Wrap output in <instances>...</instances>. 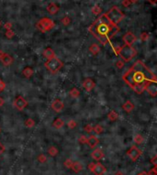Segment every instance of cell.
<instances>
[{
	"label": "cell",
	"instance_id": "obj_1",
	"mask_svg": "<svg viewBox=\"0 0 157 175\" xmlns=\"http://www.w3.org/2000/svg\"><path fill=\"white\" fill-rule=\"evenodd\" d=\"M122 80L130 88L139 94L144 92L147 84L157 82L155 74L143 63L142 61H136L132 66L122 75Z\"/></svg>",
	"mask_w": 157,
	"mask_h": 175
},
{
	"label": "cell",
	"instance_id": "obj_2",
	"mask_svg": "<svg viewBox=\"0 0 157 175\" xmlns=\"http://www.w3.org/2000/svg\"><path fill=\"white\" fill-rule=\"evenodd\" d=\"M88 30L102 45H106L110 43L111 38L119 31L120 28L118 25L112 24L104 14L100 15L94 21Z\"/></svg>",
	"mask_w": 157,
	"mask_h": 175
},
{
	"label": "cell",
	"instance_id": "obj_3",
	"mask_svg": "<svg viewBox=\"0 0 157 175\" xmlns=\"http://www.w3.org/2000/svg\"><path fill=\"white\" fill-rule=\"evenodd\" d=\"M115 52L116 54L120 56V58L124 63L130 62L137 54V51L132 46H129V45H124L120 48V47L117 48Z\"/></svg>",
	"mask_w": 157,
	"mask_h": 175
},
{
	"label": "cell",
	"instance_id": "obj_4",
	"mask_svg": "<svg viewBox=\"0 0 157 175\" xmlns=\"http://www.w3.org/2000/svg\"><path fill=\"white\" fill-rule=\"evenodd\" d=\"M106 17H108V19L110 21L112 24L118 25L120 21L124 19V13L122 12L118 7H113L108 10L106 14Z\"/></svg>",
	"mask_w": 157,
	"mask_h": 175
},
{
	"label": "cell",
	"instance_id": "obj_5",
	"mask_svg": "<svg viewBox=\"0 0 157 175\" xmlns=\"http://www.w3.org/2000/svg\"><path fill=\"white\" fill-rule=\"evenodd\" d=\"M54 22L53 20L50 17H44L41 19L40 20L38 21L36 23V28L38 30H40L41 32L42 33H45L47 31H50L51 29L54 28Z\"/></svg>",
	"mask_w": 157,
	"mask_h": 175
},
{
	"label": "cell",
	"instance_id": "obj_6",
	"mask_svg": "<svg viewBox=\"0 0 157 175\" xmlns=\"http://www.w3.org/2000/svg\"><path fill=\"white\" fill-rule=\"evenodd\" d=\"M44 65H45L46 69L49 70L51 73H56L63 68V63L62 61L57 58V57H53V58L48 60L44 63Z\"/></svg>",
	"mask_w": 157,
	"mask_h": 175
},
{
	"label": "cell",
	"instance_id": "obj_7",
	"mask_svg": "<svg viewBox=\"0 0 157 175\" xmlns=\"http://www.w3.org/2000/svg\"><path fill=\"white\" fill-rule=\"evenodd\" d=\"M88 169L90 172H92L95 175H103L104 173H106L107 169L106 167L100 162H92L88 164Z\"/></svg>",
	"mask_w": 157,
	"mask_h": 175
},
{
	"label": "cell",
	"instance_id": "obj_8",
	"mask_svg": "<svg viewBox=\"0 0 157 175\" xmlns=\"http://www.w3.org/2000/svg\"><path fill=\"white\" fill-rule=\"evenodd\" d=\"M28 106V101L24 97H22L21 95L16 96V98L14 100V106L19 111H22L25 109V107H27Z\"/></svg>",
	"mask_w": 157,
	"mask_h": 175
},
{
	"label": "cell",
	"instance_id": "obj_9",
	"mask_svg": "<svg viewBox=\"0 0 157 175\" xmlns=\"http://www.w3.org/2000/svg\"><path fill=\"white\" fill-rule=\"evenodd\" d=\"M141 154H142V151L140 150L137 147H135V146L130 147V148L127 151V155L130 157V159L132 160V161L137 160L140 158Z\"/></svg>",
	"mask_w": 157,
	"mask_h": 175
},
{
	"label": "cell",
	"instance_id": "obj_10",
	"mask_svg": "<svg viewBox=\"0 0 157 175\" xmlns=\"http://www.w3.org/2000/svg\"><path fill=\"white\" fill-rule=\"evenodd\" d=\"M51 109L56 113H61L64 108V104L61 99H54L53 101L51 102Z\"/></svg>",
	"mask_w": 157,
	"mask_h": 175
},
{
	"label": "cell",
	"instance_id": "obj_11",
	"mask_svg": "<svg viewBox=\"0 0 157 175\" xmlns=\"http://www.w3.org/2000/svg\"><path fill=\"white\" fill-rule=\"evenodd\" d=\"M144 91H146L151 96L154 97L157 95V82H151L149 84H147Z\"/></svg>",
	"mask_w": 157,
	"mask_h": 175
},
{
	"label": "cell",
	"instance_id": "obj_12",
	"mask_svg": "<svg viewBox=\"0 0 157 175\" xmlns=\"http://www.w3.org/2000/svg\"><path fill=\"white\" fill-rule=\"evenodd\" d=\"M122 40H123L125 45H129V46H132L133 43L136 41V36L132 33V32H127L123 35L122 37Z\"/></svg>",
	"mask_w": 157,
	"mask_h": 175
},
{
	"label": "cell",
	"instance_id": "obj_13",
	"mask_svg": "<svg viewBox=\"0 0 157 175\" xmlns=\"http://www.w3.org/2000/svg\"><path fill=\"white\" fill-rule=\"evenodd\" d=\"M83 87L86 92H91L96 87V83L91 78H86L83 82Z\"/></svg>",
	"mask_w": 157,
	"mask_h": 175
},
{
	"label": "cell",
	"instance_id": "obj_14",
	"mask_svg": "<svg viewBox=\"0 0 157 175\" xmlns=\"http://www.w3.org/2000/svg\"><path fill=\"white\" fill-rule=\"evenodd\" d=\"M0 61L2 62V63L5 65V66H9V65H11L13 63V62H14V59L12 58V56H10L9 54L7 53H4L3 56L0 58Z\"/></svg>",
	"mask_w": 157,
	"mask_h": 175
},
{
	"label": "cell",
	"instance_id": "obj_15",
	"mask_svg": "<svg viewBox=\"0 0 157 175\" xmlns=\"http://www.w3.org/2000/svg\"><path fill=\"white\" fill-rule=\"evenodd\" d=\"M98 142H99L98 138L96 137V136H93V135H91L89 138H87V140H86V144L90 148H95L98 144Z\"/></svg>",
	"mask_w": 157,
	"mask_h": 175
},
{
	"label": "cell",
	"instance_id": "obj_16",
	"mask_svg": "<svg viewBox=\"0 0 157 175\" xmlns=\"http://www.w3.org/2000/svg\"><path fill=\"white\" fill-rule=\"evenodd\" d=\"M91 157L95 160H100L103 157H104V152L99 150V148H96L95 150H93V152L91 153Z\"/></svg>",
	"mask_w": 157,
	"mask_h": 175
},
{
	"label": "cell",
	"instance_id": "obj_17",
	"mask_svg": "<svg viewBox=\"0 0 157 175\" xmlns=\"http://www.w3.org/2000/svg\"><path fill=\"white\" fill-rule=\"evenodd\" d=\"M43 56H44V58H46L47 60H50L51 58H53L55 57V53H54V51L51 49V48H46V49L43 51Z\"/></svg>",
	"mask_w": 157,
	"mask_h": 175
},
{
	"label": "cell",
	"instance_id": "obj_18",
	"mask_svg": "<svg viewBox=\"0 0 157 175\" xmlns=\"http://www.w3.org/2000/svg\"><path fill=\"white\" fill-rule=\"evenodd\" d=\"M47 11L50 13V14L54 15L59 11V7L56 5L55 3H50L49 5L47 6Z\"/></svg>",
	"mask_w": 157,
	"mask_h": 175
},
{
	"label": "cell",
	"instance_id": "obj_19",
	"mask_svg": "<svg viewBox=\"0 0 157 175\" xmlns=\"http://www.w3.org/2000/svg\"><path fill=\"white\" fill-rule=\"evenodd\" d=\"M83 168L84 167H83V164L80 162V161H73V164L70 169H72L75 172L78 173L83 170Z\"/></svg>",
	"mask_w": 157,
	"mask_h": 175
},
{
	"label": "cell",
	"instance_id": "obj_20",
	"mask_svg": "<svg viewBox=\"0 0 157 175\" xmlns=\"http://www.w3.org/2000/svg\"><path fill=\"white\" fill-rule=\"evenodd\" d=\"M122 109H123L125 112L130 113L134 109V104L128 100V101H126L123 104H122Z\"/></svg>",
	"mask_w": 157,
	"mask_h": 175
},
{
	"label": "cell",
	"instance_id": "obj_21",
	"mask_svg": "<svg viewBox=\"0 0 157 175\" xmlns=\"http://www.w3.org/2000/svg\"><path fill=\"white\" fill-rule=\"evenodd\" d=\"M63 126H64V121H63L62 118H60V117L56 118L53 122H52V126H53V128H55L56 129L62 128Z\"/></svg>",
	"mask_w": 157,
	"mask_h": 175
},
{
	"label": "cell",
	"instance_id": "obj_22",
	"mask_svg": "<svg viewBox=\"0 0 157 175\" xmlns=\"http://www.w3.org/2000/svg\"><path fill=\"white\" fill-rule=\"evenodd\" d=\"M89 51L93 55H98L100 52V47L97 44V43H93V44L89 47Z\"/></svg>",
	"mask_w": 157,
	"mask_h": 175
},
{
	"label": "cell",
	"instance_id": "obj_23",
	"mask_svg": "<svg viewBox=\"0 0 157 175\" xmlns=\"http://www.w3.org/2000/svg\"><path fill=\"white\" fill-rule=\"evenodd\" d=\"M33 73H34L33 72V69L31 67H29V66L24 68L23 71H22V74L26 78H30L33 75Z\"/></svg>",
	"mask_w": 157,
	"mask_h": 175
},
{
	"label": "cell",
	"instance_id": "obj_24",
	"mask_svg": "<svg viewBox=\"0 0 157 175\" xmlns=\"http://www.w3.org/2000/svg\"><path fill=\"white\" fill-rule=\"evenodd\" d=\"M108 119H110V121H116L118 118H119V114H118L116 111L114 110H111L110 113L108 114Z\"/></svg>",
	"mask_w": 157,
	"mask_h": 175
},
{
	"label": "cell",
	"instance_id": "obj_25",
	"mask_svg": "<svg viewBox=\"0 0 157 175\" xmlns=\"http://www.w3.org/2000/svg\"><path fill=\"white\" fill-rule=\"evenodd\" d=\"M58 153H59L58 148H56V147H54V146H51L49 148H48V154H50L51 157L57 156V155H58Z\"/></svg>",
	"mask_w": 157,
	"mask_h": 175
},
{
	"label": "cell",
	"instance_id": "obj_26",
	"mask_svg": "<svg viewBox=\"0 0 157 175\" xmlns=\"http://www.w3.org/2000/svg\"><path fill=\"white\" fill-rule=\"evenodd\" d=\"M69 94H70V95H71L73 98H78L80 96V94H81L80 91L78 90V89H76V88H72L71 90H70Z\"/></svg>",
	"mask_w": 157,
	"mask_h": 175
},
{
	"label": "cell",
	"instance_id": "obj_27",
	"mask_svg": "<svg viewBox=\"0 0 157 175\" xmlns=\"http://www.w3.org/2000/svg\"><path fill=\"white\" fill-rule=\"evenodd\" d=\"M133 140H134V142L136 143V144H142V143H143V141H144V138H143V137L142 135H136V136H134V138H133Z\"/></svg>",
	"mask_w": 157,
	"mask_h": 175
},
{
	"label": "cell",
	"instance_id": "obj_28",
	"mask_svg": "<svg viewBox=\"0 0 157 175\" xmlns=\"http://www.w3.org/2000/svg\"><path fill=\"white\" fill-rule=\"evenodd\" d=\"M103 130H104V128H103V126L101 125H96L95 126H93V131L97 135L101 134L103 132Z\"/></svg>",
	"mask_w": 157,
	"mask_h": 175
},
{
	"label": "cell",
	"instance_id": "obj_29",
	"mask_svg": "<svg viewBox=\"0 0 157 175\" xmlns=\"http://www.w3.org/2000/svg\"><path fill=\"white\" fill-rule=\"evenodd\" d=\"M91 11H92V13H93L94 15L98 16V15H100V13L102 12V8L100 7L99 6L97 5V6H95V7L92 8V10H91Z\"/></svg>",
	"mask_w": 157,
	"mask_h": 175
},
{
	"label": "cell",
	"instance_id": "obj_30",
	"mask_svg": "<svg viewBox=\"0 0 157 175\" xmlns=\"http://www.w3.org/2000/svg\"><path fill=\"white\" fill-rule=\"evenodd\" d=\"M25 126H27V128H32V126H35V121H34L32 118H28V119H26V121H25Z\"/></svg>",
	"mask_w": 157,
	"mask_h": 175
},
{
	"label": "cell",
	"instance_id": "obj_31",
	"mask_svg": "<svg viewBox=\"0 0 157 175\" xmlns=\"http://www.w3.org/2000/svg\"><path fill=\"white\" fill-rule=\"evenodd\" d=\"M61 22H62L64 26H67V25H69L70 23H71V19L66 16V17H63L62 19H61Z\"/></svg>",
	"mask_w": 157,
	"mask_h": 175
},
{
	"label": "cell",
	"instance_id": "obj_32",
	"mask_svg": "<svg viewBox=\"0 0 157 175\" xmlns=\"http://www.w3.org/2000/svg\"><path fill=\"white\" fill-rule=\"evenodd\" d=\"M76 126H77V123H76L75 120H70L67 123V126H68L69 128H71V129L75 128Z\"/></svg>",
	"mask_w": 157,
	"mask_h": 175
},
{
	"label": "cell",
	"instance_id": "obj_33",
	"mask_svg": "<svg viewBox=\"0 0 157 175\" xmlns=\"http://www.w3.org/2000/svg\"><path fill=\"white\" fill-rule=\"evenodd\" d=\"M6 36L8 39H11V38H13V37L15 36V32L13 31L12 29H7V31H6Z\"/></svg>",
	"mask_w": 157,
	"mask_h": 175
},
{
	"label": "cell",
	"instance_id": "obj_34",
	"mask_svg": "<svg viewBox=\"0 0 157 175\" xmlns=\"http://www.w3.org/2000/svg\"><path fill=\"white\" fill-rule=\"evenodd\" d=\"M38 160L41 163H44L47 161V157L44 154H40V156L38 157Z\"/></svg>",
	"mask_w": 157,
	"mask_h": 175
},
{
	"label": "cell",
	"instance_id": "obj_35",
	"mask_svg": "<svg viewBox=\"0 0 157 175\" xmlns=\"http://www.w3.org/2000/svg\"><path fill=\"white\" fill-rule=\"evenodd\" d=\"M149 34H148L147 32H142V34H141V40L142 41H146L148 39H149Z\"/></svg>",
	"mask_w": 157,
	"mask_h": 175
},
{
	"label": "cell",
	"instance_id": "obj_36",
	"mask_svg": "<svg viewBox=\"0 0 157 175\" xmlns=\"http://www.w3.org/2000/svg\"><path fill=\"white\" fill-rule=\"evenodd\" d=\"M86 140H87V138L85 135H81L79 138H78V141H79L81 144H86Z\"/></svg>",
	"mask_w": 157,
	"mask_h": 175
},
{
	"label": "cell",
	"instance_id": "obj_37",
	"mask_svg": "<svg viewBox=\"0 0 157 175\" xmlns=\"http://www.w3.org/2000/svg\"><path fill=\"white\" fill-rule=\"evenodd\" d=\"M84 129H85V131H86V133H91L93 131V126H92V125L87 124V125H86Z\"/></svg>",
	"mask_w": 157,
	"mask_h": 175
},
{
	"label": "cell",
	"instance_id": "obj_38",
	"mask_svg": "<svg viewBox=\"0 0 157 175\" xmlns=\"http://www.w3.org/2000/svg\"><path fill=\"white\" fill-rule=\"evenodd\" d=\"M5 88H6V83L0 79V93H2V92L5 90Z\"/></svg>",
	"mask_w": 157,
	"mask_h": 175
},
{
	"label": "cell",
	"instance_id": "obj_39",
	"mask_svg": "<svg viewBox=\"0 0 157 175\" xmlns=\"http://www.w3.org/2000/svg\"><path fill=\"white\" fill-rule=\"evenodd\" d=\"M72 164H73V160H66L64 161V166L66 168H68V169L71 168Z\"/></svg>",
	"mask_w": 157,
	"mask_h": 175
},
{
	"label": "cell",
	"instance_id": "obj_40",
	"mask_svg": "<svg viewBox=\"0 0 157 175\" xmlns=\"http://www.w3.org/2000/svg\"><path fill=\"white\" fill-rule=\"evenodd\" d=\"M116 66L119 68V69H121L122 67L124 66V62H123V61H121V60L118 61L117 63H116Z\"/></svg>",
	"mask_w": 157,
	"mask_h": 175
},
{
	"label": "cell",
	"instance_id": "obj_41",
	"mask_svg": "<svg viewBox=\"0 0 157 175\" xmlns=\"http://www.w3.org/2000/svg\"><path fill=\"white\" fill-rule=\"evenodd\" d=\"M148 175H156L157 174V170H156V167L154 166V168H152V170H150V172H147Z\"/></svg>",
	"mask_w": 157,
	"mask_h": 175
},
{
	"label": "cell",
	"instance_id": "obj_42",
	"mask_svg": "<svg viewBox=\"0 0 157 175\" xmlns=\"http://www.w3.org/2000/svg\"><path fill=\"white\" fill-rule=\"evenodd\" d=\"M4 28H5L7 30V29H11V28H12V24H11L10 22H7V23L5 24V26H4Z\"/></svg>",
	"mask_w": 157,
	"mask_h": 175
},
{
	"label": "cell",
	"instance_id": "obj_43",
	"mask_svg": "<svg viewBox=\"0 0 157 175\" xmlns=\"http://www.w3.org/2000/svg\"><path fill=\"white\" fill-rule=\"evenodd\" d=\"M4 151H5V146H4L3 144L0 142V155L3 154Z\"/></svg>",
	"mask_w": 157,
	"mask_h": 175
},
{
	"label": "cell",
	"instance_id": "obj_44",
	"mask_svg": "<svg viewBox=\"0 0 157 175\" xmlns=\"http://www.w3.org/2000/svg\"><path fill=\"white\" fill-rule=\"evenodd\" d=\"M130 3L129 0H123V2H122V5H123L124 7H128V6H130Z\"/></svg>",
	"mask_w": 157,
	"mask_h": 175
},
{
	"label": "cell",
	"instance_id": "obj_45",
	"mask_svg": "<svg viewBox=\"0 0 157 175\" xmlns=\"http://www.w3.org/2000/svg\"><path fill=\"white\" fill-rule=\"evenodd\" d=\"M156 159H157V157L156 156H154V157H152V160H151V161H152V163L154 164L155 167H156V165H157V162H156Z\"/></svg>",
	"mask_w": 157,
	"mask_h": 175
},
{
	"label": "cell",
	"instance_id": "obj_46",
	"mask_svg": "<svg viewBox=\"0 0 157 175\" xmlns=\"http://www.w3.org/2000/svg\"><path fill=\"white\" fill-rule=\"evenodd\" d=\"M4 103H5V101H4V99L2 97H0V106H2Z\"/></svg>",
	"mask_w": 157,
	"mask_h": 175
},
{
	"label": "cell",
	"instance_id": "obj_47",
	"mask_svg": "<svg viewBox=\"0 0 157 175\" xmlns=\"http://www.w3.org/2000/svg\"><path fill=\"white\" fill-rule=\"evenodd\" d=\"M137 175H148V173L146 172H139Z\"/></svg>",
	"mask_w": 157,
	"mask_h": 175
},
{
	"label": "cell",
	"instance_id": "obj_48",
	"mask_svg": "<svg viewBox=\"0 0 157 175\" xmlns=\"http://www.w3.org/2000/svg\"><path fill=\"white\" fill-rule=\"evenodd\" d=\"M4 53H5V52L2 51H0V58H1V57L3 56V54H4Z\"/></svg>",
	"mask_w": 157,
	"mask_h": 175
},
{
	"label": "cell",
	"instance_id": "obj_49",
	"mask_svg": "<svg viewBox=\"0 0 157 175\" xmlns=\"http://www.w3.org/2000/svg\"><path fill=\"white\" fill-rule=\"evenodd\" d=\"M129 1H130V3H135V2H137L138 0H129Z\"/></svg>",
	"mask_w": 157,
	"mask_h": 175
},
{
	"label": "cell",
	"instance_id": "obj_50",
	"mask_svg": "<svg viewBox=\"0 0 157 175\" xmlns=\"http://www.w3.org/2000/svg\"><path fill=\"white\" fill-rule=\"evenodd\" d=\"M115 175H124L123 173H122V172H117Z\"/></svg>",
	"mask_w": 157,
	"mask_h": 175
},
{
	"label": "cell",
	"instance_id": "obj_51",
	"mask_svg": "<svg viewBox=\"0 0 157 175\" xmlns=\"http://www.w3.org/2000/svg\"><path fill=\"white\" fill-rule=\"evenodd\" d=\"M0 27H1V21H0Z\"/></svg>",
	"mask_w": 157,
	"mask_h": 175
},
{
	"label": "cell",
	"instance_id": "obj_52",
	"mask_svg": "<svg viewBox=\"0 0 157 175\" xmlns=\"http://www.w3.org/2000/svg\"><path fill=\"white\" fill-rule=\"evenodd\" d=\"M0 133H1V128H0Z\"/></svg>",
	"mask_w": 157,
	"mask_h": 175
}]
</instances>
